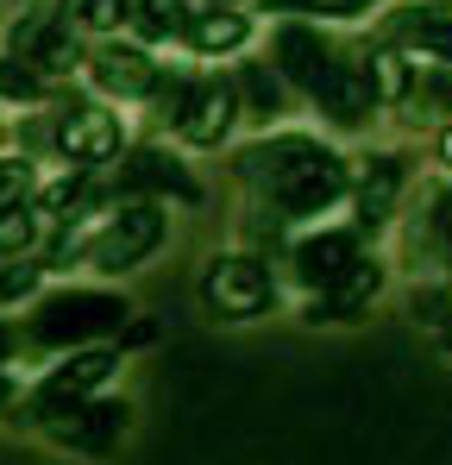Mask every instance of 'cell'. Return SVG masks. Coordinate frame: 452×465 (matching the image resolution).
<instances>
[{"instance_id": "6da1fadb", "label": "cell", "mask_w": 452, "mask_h": 465, "mask_svg": "<svg viewBox=\"0 0 452 465\" xmlns=\"http://www.w3.org/2000/svg\"><path fill=\"white\" fill-rule=\"evenodd\" d=\"M232 170L245 189H258L264 214H277L283 227L320 221L327 208L346 202V183H352V157L320 145L314 133H264L232 157Z\"/></svg>"}, {"instance_id": "7a4b0ae2", "label": "cell", "mask_w": 452, "mask_h": 465, "mask_svg": "<svg viewBox=\"0 0 452 465\" xmlns=\"http://www.w3.org/2000/svg\"><path fill=\"white\" fill-rule=\"evenodd\" d=\"M126 321H133V302L113 290H51V296H32L25 340L51 352H82V346H107Z\"/></svg>"}, {"instance_id": "3957f363", "label": "cell", "mask_w": 452, "mask_h": 465, "mask_svg": "<svg viewBox=\"0 0 452 465\" xmlns=\"http://www.w3.org/2000/svg\"><path fill=\"white\" fill-rule=\"evenodd\" d=\"M170 239V208H157V202H120L101 227L82 239V264L88 271H101V277H126V271H139L151 252Z\"/></svg>"}, {"instance_id": "277c9868", "label": "cell", "mask_w": 452, "mask_h": 465, "mask_svg": "<svg viewBox=\"0 0 452 465\" xmlns=\"http://www.w3.org/2000/svg\"><path fill=\"white\" fill-rule=\"evenodd\" d=\"M44 145L64 157L70 170H101L107 157L126 152V126H120V114H113V107L82 101V94H64V101H57V114H51Z\"/></svg>"}, {"instance_id": "5b68a950", "label": "cell", "mask_w": 452, "mask_h": 465, "mask_svg": "<svg viewBox=\"0 0 452 465\" xmlns=\"http://www.w3.org/2000/svg\"><path fill=\"white\" fill-rule=\"evenodd\" d=\"M201 302L221 321H258L277 302V277H270V264L258 252H221L201 271Z\"/></svg>"}, {"instance_id": "8992f818", "label": "cell", "mask_w": 452, "mask_h": 465, "mask_svg": "<svg viewBox=\"0 0 452 465\" xmlns=\"http://www.w3.org/2000/svg\"><path fill=\"white\" fill-rule=\"evenodd\" d=\"M113 371H120V352H113V346H82V352H64V359L38 378L32 402H25V421H38V428H44L57 409L101 396V390L113 384Z\"/></svg>"}, {"instance_id": "52a82bcc", "label": "cell", "mask_w": 452, "mask_h": 465, "mask_svg": "<svg viewBox=\"0 0 452 465\" xmlns=\"http://www.w3.org/2000/svg\"><path fill=\"white\" fill-rule=\"evenodd\" d=\"M402 189H408V163L396 152L359 157V163H352V183H346V195H352V232H359V239H377V232L396 227Z\"/></svg>"}, {"instance_id": "ba28073f", "label": "cell", "mask_w": 452, "mask_h": 465, "mask_svg": "<svg viewBox=\"0 0 452 465\" xmlns=\"http://www.w3.org/2000/svg\"><path fill=\"white\" fill-rule=\"evenodd\" d=\"M232 126H239V94H232L226 76H195L189 94H182V107H176V120H170V133L189 152H221L232 139Z\"/></svg>"}, {"instance_id": "9c48e42d", "label": "cell", "mask_w": 452, "mask_h": 465, "mask_svg": "<svg viewBox=\"0 0 452 465\" xmlns=\"http://www.w3.org/2000/svg\"><path fill=\"white\" fill-rule=\"evenodd\" d=\"M308 101H314V114H320L327 126H339V133L371 126L377 120V94H371V76H365V57H359V51H339L333 70L320 76V88H314Z\"/></svg>"}, {"instance_id": "30bf717a", "label": "cell", "mask_w": 452, "mask_h": 465, "mask_svg": "<svg viewBox=\"0 0 452 465\" xmlns=\"http://www.w3.org/2000/svg\"><path fill=\"white\" fill-rule=\"evenodd\" d=\"M113 195L120 202H201V183L182 170V157H170L163 145H139V152H126V163H120V183H113Z\"/></svg>"}, {"instance_id": "8fae6325", "label": "cell", "mask_w": 452, "mask_h": 465, "mask_svg": "<svg viewBox=\"0 0 452 465\" xmlns=\"http://www.w3.org/2000/svg\"><path fill=\"white\" fill-rule=\"evenodd\" d=\"M359 258H365V239L352 227H308L296 245H290V271H296V283L308 296H320L327 283H339Z\"/></svg>"}, {"instance_id": "7c38bea8", "label": "cell", "mask_w": 452, "mask_h": 465, "mask_svg": "<svg viewBox=\"0 0 452 465\" xmlns=\"http://www.w3.org/2000/svg\"><path fill=\"white\" fill-rule=\"evenodd\" d=\"M126 402H107V396H88V402H70V409H57L51 421H44V434L57 440V447H70V453H113L120 447V434H126Z\"/></svg>"}, {"instance_id": "4fadbf2b", "label": "cell", "mask_w": 452, "mask_h": 465, "mask_svg": "<svg viewBox=\"0 0 452 465\" xmlns=\"http://www.w3.org/2000/svg\"><path fill=\"white\" fill-rule=\"evenodd\" d=\"M333 57H339V45L320 38V25H308V19L277 25V38H270V70L283 76V88H301V94L320 88V76L333 70Z\"/></svg>"}, {"instance_id": "5bb4252c", "label": "cell", "mask_w": 452, "mask_h": 465, "mask_svg": "<svg viewBox=\"0 0 452 465\" xmlns=\"http://www.w3.org/2000/svg\"><path fill=\"white\" fill-rule=\"evenodd\" d=\"M13 51L6 57H19V64H32L44 82H70L82 70V45H75V32L64 19H44V13H32V19H19L13 25V38H6Z\"/></svg>"}, {"instance_id": "9a60e30c", "label": "cell", "mask_w": 452, "mask_h": 465, "mask_svg": "<svg viewBox=\"0 0 452 465\" xmlns=\"http://www.w3.org/2000/svg\"><path fill=\"white\" fill-rule=\"evenodd\" d=\"M88 64V82L107 94V101H145L151 88H157V57H151L145 45H120V38H107L94 57H82Z\"/></svg>"}, {"instance_id": "2e32d148", "label": "cell", "mask_w": 452, "mask_h": 465, "mask_svg": "<svg viewBox=\"0 0 452 465\" xmlns=\"http://www.w3.org/2000/svg\"><path fill=\"white\" fill-rule=\"evenodd\" d=\"M383 283H389V271H383V258H359L339 283H327L314 302H308V321H359V314H371V302L383 296Z\"/></svg>"}, {"instance_id": "e0dca14e", "label": "cell", "mask_w": 452, "mask_h": 465, "mask_svg": "<svg viewBox=\"0 0 452 465\" xmlns=\"http://www.w3.org/2000/svg\"><path fill=\"white\" fill-rule=\"evenodd\" d=\"M389 45L452 70V13H440V6H402L389 19Z\"/></svg>"}, {"instance_id": "ac0fdd59", "label": "cell", "mask_w": 452, "mask_h": 465, "mask_svg": "<svg viewBox=\"0 0 452 465\" xmlns=\"http://www.w3.org/2000/svg\"><path fill=\"white\" fill-rule=\"evenodd\" d=\"M182 38H189L195 57H232V51L251 45V19L232 13V6H201V13H189Z\"/></svg>"}, {"instance_id": "d6986e66", "label": "cell", "mask_w": 452, "mask_h": 465, "mask_svg": "<svg viewBox=\"0 0 452 465\" xmlns=\"http://www.w3.org/2000/svg\"><path fill=\"white\" fill-rule=\"evenodd\" d=\"M402 114H408V126H452V70L447 64H421L415 57Z\"/></svg>"}, {"instance_id": "ffe728a7", "label": "cell", "mask_w": 452, "mask_h": 465, "mask_svg": "<svg viewBox=\"0 0 452 465\" xmlns=\"http://www.w3.org/2000/svg\"><path fill=\"white\" fill-rule=\"evenodd\" d=\"M232 94H239V120H258V126H277L283 107H290V88H283V76L270 64H239Z\"/></svg>"}, {"instance_id": "44dd1931", "label": "cell", "mask_w": 452, "mask_h": 465, "mask_svg": "<svg viewBox=\"0 0 452 465\" xmlns=\"http://www.w3.org/2000/svg\"><path fill=\"white\" fill-rule=\"evenodd\" d=\"M415 252H421L427 264H447L452 271V183L427 195V214L415 221Z\"/></svg>"}, {"instance_id": "7402d4cb", "label": "cell", "mask_w": 452, "mask_h": 465, "mask_svg": "<svg viewBox=\"0 0 452 465\" xmlns=\"http://www.w3.org/2000/svg\"><path fill=\"white\" fill-rule=\"evenodd\" d=\"M126 19L139 25L145 45H163V38H182V25H189V0H133Z\"/></svg>"}, {"instance_id": "603a6c76", "label": "cell", "mask_w": 452, "mask_h": 465, "mask_svg": "<svg viewBox=\"0 0 452 465\" xmlns=\"http://www.w3.org/2000/svg\"><path fill=\"white\" fill-rule=\"evenodd\" d=\"M126 13H133V0H64V25H82V32H120L126 25Z\"/></svg>"}, {"instance_id": "cb8c5ba5", "label": "cell", "mask_w": 452, "mask_h": 465, "mask_svg": "<svg viewBox=\"0 0 452 465\" xmlns=\"http://www.w3.org/2000/svg\"><path fill=\"white\" fill-rule=\"evenodd\" d=\"M38 232H44V221L32 214V202H19V208H6V214H0V258H32V245H38Z\"/></svg>"}, {"instance_id": "d4e9b609", "label": "cell", "mask_w": 452, "mask_h": 465, "mask_svg": "<svg viewBox=\"0 0 452 465\" xmlns=\"http://www.w3.org/2000/svg\"><path fill=\"white\" fill-rule=\"evenodd\" d=\"M38 283H44V264H38V258H6V264H0V309L32 302Z\"/></svg>"}, {"instance_id": "484cf974", "label": "cell", "mask_w": 452, "mask_h": 465, "mask_svg": "<svg viewBox=\"0 0 452 465\" xmlns=\"http://www.w3.org/2000/svg\"><path fill=\"white\" fill-rule=\"evenodd\" d=\"M51 94V82L38 76L32 64H19V57H0V101H19V107H32V101H44Z\"/></svg>"}, {"instance_id": "4316f807", "label": "cell", "mask_w": 452, "mask_h": 465, "mask_svg": "<svg viewBox=\"0 0 452 465\" xmlns=\"http://www.w3.org/2000/svg\"><path fill=\"white\" fill-rule=\"evenodd\" d=\"M32 189H38L32 157H25V152L0 157V214H6V208H19V202H32Z\"/></svg>"}, {"instance_id": "83f0119b", "label": "cell", "mask_w": 452, "mask_h": 465, "mask_svg": "<svg viewBox=\"0 0 452 465\" xmlns=\"http://www.w3.org/2000/svg\"><path fill=\"white\" fill-rule=\"evenodd\" d=\"M277 13H308V19H365L377 0H270Z\"/></svg>"}, {"instance_id": "f1b7e54d", "label": "cell", "mask_w": 452, "mask_h": 465, "mask_svg": "<svg viewBox=\"0 0 452 465\" xmlns=\"http://www.w3.org/2000/svg\"><path fill=\"white\" fill-rule=\"evenodd\" d=\"M415 321H427L434 333H447V321H452V283H440V290H415Z\"/></svg>"}, {"instance_id": "f546056e", "label": "cell", "mask_w": 452, "mask_h": 465, "mask_svg": "<svg viewBox=\"0 0 452 465\" xmlns=\"http://www.w3.org/2000/svg\"><path fill=\"white\" fill-rule=\"evenodd\" d=\"M13 402H19V378H13V371H0V409H13Z\"/></svg>"}, {"instance_id": "4dcf8cb0", "label": "cell", "mask_w": 452, "mask_h": 465, "mask_svg": "<svg viewBox=\"0 0 452 465\" xmlns=\"http://www.w3.org/2000/svg\"><path fill=\"white\" fill-rule=\"evenodd\" d=\"M13 352H19V333H13V327H6V321H0V365H6V359H13Z\"/></svg>"}, {"instance_id": "1f68e13d", "label": "cell", "mask_w": 452, "mask_h": 465, "mask_svg": "<svg viewBox=\"0 0 452 465\" xmlns=\"http://www.w3.org/2000/svg\"><path fill=\"white\" fill-rule=\"evenodd\" d=\"M434 152H440V163L452 170V126H440V139H434Z\"/></svg>"}, {"instance_id": "d6a6232c", "label": "cell", "mask_w": 452, "mask_h": 465, "mask_svg": "<svg viewBox=\"0 0 452 465\" xmlns=\"http://www.w3.org/2000/svg\"><path fill=\"white\" fill-rule=\"evenodd\" d=\"M440 340H447V346H452V321H447V333H440Z\"/></svg>"}, {"instance_id": "836d02e7", "label": "cell", "mask_w": 452, "mask_h": 465, "mask_svg": "<svg viewBox=\"0 0 452 465\" xmlns=\"http://www.w3.org/2000/svg\"><path fill=\"white\" fill-rule=\"evenodd\" d=\"M214 6H226V0H214Z\"/></svg>"}]
</instances>
